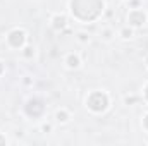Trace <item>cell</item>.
Masks as SVG:
<instances>
[{"label": "cell", "mask_w": 148, "mask_h": 146, "mask_svg": "<svg viewBox=\"0 0 148 146\" xmlns=\"http://www.w3.org/2000/svg\"><path fill=\"white\" fill-rule=\"evenodd\" d=\"M143 126H145V129L148 131V113L145 115V119H143Z\"/></svg>", "instance_id": "cell-12"}, {"label": "cell", "mask_w": 148, "mask_h": 146, "mask_svg": "<svg viewBox=\"0 0 148 146\" xmlns=\"http://www.w3.org/2000/svg\"><path fill=\"white\" fill-rule=\"evenodd\" d=\"M147 98H148V86H147Z\"/></svg>", "instance_id": "cell-15"}, {"label": "cell", "mask_w": 148, "mask_h": 146, "mask_svg": "<svg viewBox=\"0 0 148 146\" xmlns=\"http://www.w3.org/2000/svg\"><path fill=\"white\" fill-rule=\"evenodd\" d=\"M31 53H33V48H31V46L24 48V57H31Z\"/></svg>", "instance_id": "cell-9"}, {"label": "cell", "mask_w": 148, "mask_h": 146, "mask_svg": "<svg viewBox=\"0 0 148 146\" xmlns=\"http://www.w3.org/2000/svg\"><path fill=\"white\" fill-rule=\"evenodd\" d=\"M77 36H79V41H88V35L86 33H79Z\"/></svg>", "instance_id": "cell-11"}, {"label": "cell", "mask_w": 148, "mask_h": 146, "mask_svg": "<svg viewBox=\"0 0 148 146\" xmlns=\"http://www.w3.org/2000/svg\"><path fill=\"white\" fill-rule=\"evenodd\" d=\"M55 119H57V122H60V124H66V122L69 120V112H67L66 108L57 110V113H55Z\"/></svg>", "instance_id": "cell-6"}, {"label": "cell", "mask_w": 148, "mask_h": 146, "mask_svg": "<svg viewBox=\"0 0 148 146\" xmlns=\"http://www.w3.org/2000/svg\"><path fill=\"white\" fill-rule=\"evenodd\" d=\"M86 103H88V108L98 113V112H103V110L107 108V105H109V98H107L105 93H102V91H95V93H91V95L88 96Z\"/></svg>", "instance_id": "cell-1"}, {"label": "cell", "mask_w": 148, "mask_h": 146, "mask_svg": "<svg viewBox=\"0 0 148 146\" xmlns=\"http://www.w3.org/2000/svg\"><path fill=\"white\" fill-rule=\"evenodd\" d=\"M66 64H67L69 69H77V67L81 65V60H79V57H77L76 53H69V55L66 57Z\"/></svg>", "instance_id": "cell-5"}, {"label": "cell", "mask_w": 148, "mask_h": 146, "mask_svg": "<svg viewBox=\"0 0 148 146\" xmlns=\"http://www.w3.org/2000/svg\"><path fill=\"white\" fill-rule=\"evenodd\" d=\"M66 24H67V19H66V16H53L52 17V26L55 28V29H64L66 28Z\"/></svg>", "instance_id": "cell-4"}, {"label": "cell", "mask_w": 148, "mask_h": 146, "mask_svg": "<svg viewBox=\"0 0 148 146\" xmlns=\"http://www.w3.org/2000/svg\"><path fill=\"white\" fill-rule=\"evenodd\" d=\"M119 35L124 38V40H127V38L133 36V29H131L129 26H126V28H122V29H121V33H119Z\"/></svg>", "instance_id": "cell-7"}, {"label": "cell", "mask_w": 148, "mask_h": 146, "mask_svg": "<svg viewBox=\"0 0 148 146\" xmlns=\"http://www.w3.org/2000/svg\"><path fill=\"white\" fill-rule=\"evenodd\" d=\"M41 131H43V132H50V131H52V126H50V124H43V126H41Z\"/></svg>", "instance_id": "cell-8"}, {"label": "cell", "mask_w": 148, "mask_h": 146, "mask_svg": "<svg viewBox=\"0 0 148 146\" xmlns=\"http://www.w3.org/2000/svg\"><path fill=\"white\" fill-rule=\"evenodd\" d=\"M110 35H112V31L110 29H107V31H103V40H107V41H109V40H110Z\"/></svg>", "instance_id": "cell-10"}, {"label": "cell", "mask_w": 148, "mask_h": 146, "mask_svg": "<svg viewBox=\"0 0 148 146\" xmlns=\"http://www.w3.org/2000/svg\"><path fill=\"white\" fill-rule=\"evenodd\" d=\"M147 65H148V59H147Z\"/></svg>", "instance_id": "cell-16"}, {"label": "cell", "mask_w": 148, "mask_h": 146, "mask_svg": "<svg viewBox=\"0 0 148 146\" xmlns=\"http://www.w3.org/2000/svg\"><path fill=\"white\" fill-rule=\"evenodd\" d=\"M5 143H7V141H5V138H3V136H0V145H5Z\"/></svg>", "instance_id": "cell-13"}, {"label": "cell", "mask_w": 148, "mask_h": 146, "mask_svg": "<svg viewBox=\"0 0 148 146\" xmlns=\"http://www.w3.org/2000/svg\"><path fill=\"white\" fill-rule=\"evenodd\" d=\"M7 41H9V45H10L12 48H21V46L24 45V41H26V35H24L23 29H14V31L9 33Z\"/></svg>", "instance_id": "cell-2"}, {"label": "cell", "mask_w": 148, "mask_h": 146, "mask_svg": "<svg viewBox=\"0 0 148 146\" xmlns=\"http://www.w3.org/2000/svg\"><path fill=\"white\" fill-rule=\"evenodd\" d=\"M127 21H129L131 26H134V28H141V26L147 23V14H145L141 9H134V10L129 12Z\"/></svg>", "instance_id": "cell-3"}, {"label": "cell", "mask_w": 148, "mask_h": 146, "mask_svg": "<svg viewBox=\"0 0 148 146\" xmlns=\"http://www.w3.org/2000/svg\"><path fill=\"white\" fill-rule=\"evenodd\" d=\"M2 71H3V65H2V62H0V74H2Z\"/></svg>", "instance_id": "cell-14"}]
</instances>
